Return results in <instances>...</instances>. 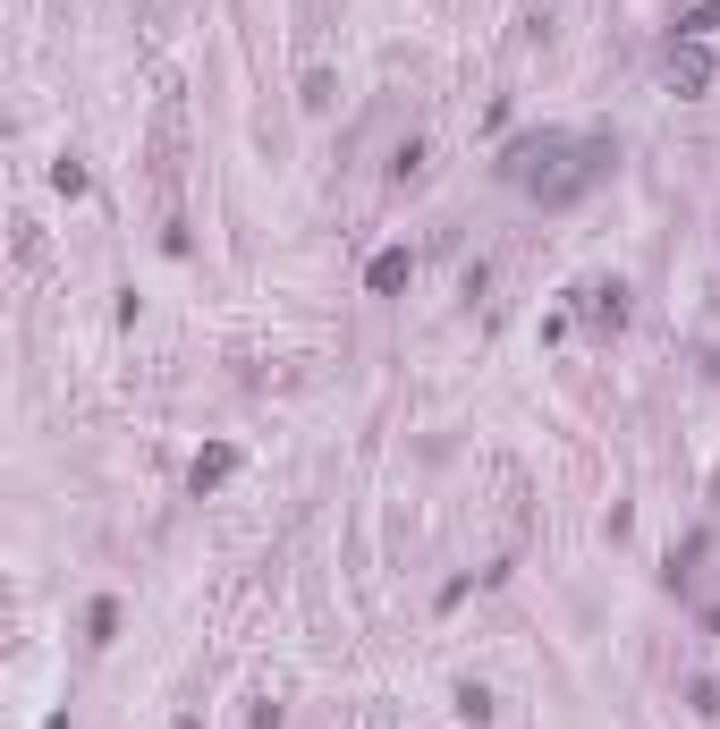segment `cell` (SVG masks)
<instances>
[{
	"label": "cell",
	"instance_id": "6da1fadb",
	"mask_svg": "<svg viewBox=\"0 0 720 729\" xmlns=\"http://www.w3.org/2000/svg\"><path fill=\"white\" fill-rule=\"evenodd\" d=\"M670 85H678V94H703V85H712V60H703L696 43H687V51H670Z\"/></svg>",
	"mask_w": 720,
	"mask_h": 729
},
{
	"label": "cell",
	"instance_id": "3957f363",
	"mask_svg": "<svg viewBox=\"0 0 720 729\" xmlns=\"http://www.w3.org/2000/svg\"><path fill=\"white\" fill-rule=\"evenodd\" d=\"M712 25H720V0H703V9H687V18H678V34L696 43V34H712Z\"/></svg>",
	"mask_w": 720,
	"mask_h": 729
},
{
	"label": "cell",
	"instance_id": "7a4b0ae2",
	"mask_svg": "<svg viewBox=\"0 0 720 729\" xmlns=\"http://www.w3.org/2000/svg\"><path fill=\"white\" fill-rule=\"evenodd\" d=\"M229 466H238V450H204V459H195V492L229 484Z\"/></svg>",
	"mask_w": 720,
	"mask_h": 729
}]
</instances>
